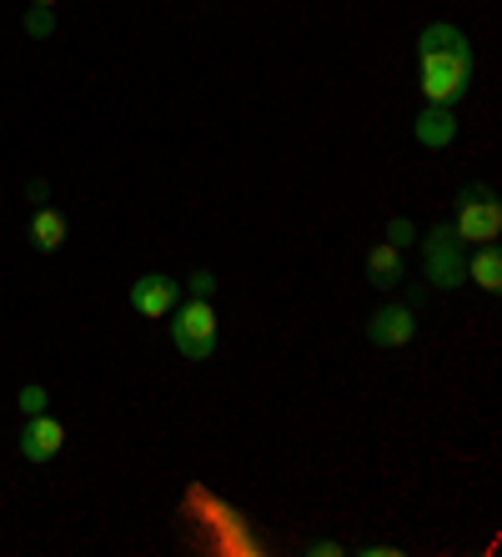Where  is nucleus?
I'll list each match as a JSON object with an SVG mask.
<instances>
[{
    "mask_svg": "<svg viewBox=\"0 0 502 557\" xmlns=\"http://www.w3.org/2000/svg\"><path fill=\"white\" fill-rule=\"evenodd\" d=\"M171 342L186 362H207L211 351H217V311L211 301L201 297H186L171 307Z\"/></svg>",
    "mask_w": 502,
    "mask_h": 557,
    "instance_id": "1",
    "label": "nucleus"
},
{
    "mask_svg": "<svg viewBox=\"0 0 502 557\" xmlns=\"http://www.w3.org/2000/svg\"><path fill=\"white\" fill-rule=\"evenodd\" d=\"M452 232H457V242H463V247H488V242H498V232H502L498 196H492L488 186H467V191L457 196Z\"/></svg>",
    "mask_w": 502,
    "mask_h": 557,
    "instance_id": "2",
    "label": "nucleus"
},
{
    "mask_svg": "<svg viewBox=\"0 0 502 557\" xmlns=\"http://www.w3.org/2000/svg\"><path fill=\"white\" fill-rule=\"evenodd\" d=\"M467 86H473V46H467V51L423 55V96H427L432 106L463 101Z\"/></svg>",
    "mask_w": 502,
    "mask_h": 557,
    "instance_id": "3",
    "label": "nucleus"
},
{
    "mask_svg": "<svg viewBox=\"0 0 502 557\" xmlns=\"http://www.w3.org/2000/svg\"><path fill=\"white\" fill-rule=\"evenodd\" d=\"M423 261H427V282L432 286H442V292L467 286V247L457 242L452 221H442V226H432L423 236Z\"/></svg>",
    "mask_w": 502,
    "mask_h": 557,
    "instance_id": "4",
    "label": "nucleus"
},
{
    "mask_svg": "<svg viewBox=\"0 0 502 557\" xmlns=\"http://www.w3.org/2000/svg\"><path fill=\"white\" fill-rule=\"evenodd\" d=\"M176 297H181V286L171 282V276H161V272H146V276H136V282H131V311H136V317H146V322L171 317Z\"/></svg>",
    "mask_w": 502,
    "mask_h": 557,
    "instance_id": "5",
    "label": "nucleus"
},
{
    "mask_svg": "<svg viewBox=\"0 0 502 557\" xmlns=\"http://www.w3.org/2000/svg\"><path fill=\"white\" fill-rule=\"evenodd\" d=\"M417 337V317L407 301H387V307L372 311V322H367V342L372 347H407Z\"/></svg>",
    "mask_w": 502,
    "mask_h": 557,
    "instance_id": "6",
    "label": "nucleus"
},
{
    "mask_svg": "<svg viewBox=\"0 0 502 557\" xmlns=\"http://www.w3.org/2000/svg\"><path fill=\"white\" fill-rule=\"evenodd\" d=\"M61 447H65V428L51 412L26 417V428H21V457H26V462H51Z\"/></svg>",
    "mask_w": 502,
    "mask_h": 557,
    "instance_id": "7",
    "label": "nucleus"
},
{
    "mask_svg": "<svg viewBox=\"0 0 502 557\" xmlns=\"http://www.w3.org/2000/svg\"><path fill=\"white\" fill-rule=\"evenodd\" d=\"M413 136H417L423 146H432V151L452 146V141H457V116H452V106H432V101H427L423 111H417Z\"/></svg>",
    "mask_w": 502,
    "mask_h": 557,
    "instance_id": "8",
    "label": "nucleus"
},
{
    "mask_svg": "<svg viewBox=\"0 0 502 557\" xmlns=\"http://www.w3.org/2000/svg\"><path fill=\"white\" fill-rule=\"evenodd\" d=\"M467 282L477 286V292H502V251L498 242H488V247H467Z\"/></svg>",
    "mask_w": 502,
    "mask_h": 557,
    "instance_id": "9",
    "label": "nucleus"
},
{
    "mask_svg": "<svg viewBox=\"0 0 502 557\" xmlns=\"http://www.w3.org/2000/svg\"><path fill=\"white\" fill-rule=\"evenodd\" d=\"M65 236H71V221L56 207H36V216H30V247L51 257V251L65 247Z\"/></svg>",
    "mask_w": 502,
    "mask_h": 557,
    "instance_id": "10",
    "label": "nucleus"
},
{
    "mask_svg": "<svg viewBox=\"0 0 502 557\" xmlns=\"http://www.w3.org/2000/svg\"><path fill=\"white\" fill-rule=\"evenodd\" d=\"M367 282H372L377 292H392V286L402 282V251L392 247V242H377V247L367 251Z\"/></svg>",
    "mask_w": 502,
    "mask_h": 557,
    "instance_id": "11",
    "label": "nucleus"
},
{
    "mask_svg": "<svg viewBox=\"0 0 502 557\" xmlns=\"http://www.w3.org/2000/svg\"><path fill=\"white\" fill-rule=\"evenodd\" d=\"M442 51H467V36L457 26H448V21H438V26H427L417 36V55H442Z\"/></svg>",
    "mask_w": 502,
    "mask_h": 557,
    "instance_id": "12",
    "label": "nucleus"
},
{
    "mask_svg": "<svg viewBox=\"0 0 502 557\" xmlns=\"http://www.w3.org/2000/svg\"><path fill=\"white\" fill-rule=\"evenodd\" d=\"M15 407H21V417H40L46 407H51V392L40 387V382H26V387H21V397H15Z\"/></svg>",
    "mask_w": 502,
    "mask_h": 557,
    "instance_id": "13",
    "label": "nucleus"
},
{
    "mask_svg": "<svg viewBox=\"0 0 502 557\" xmlns=\"http://www.w3.org/2000/svg\"><path fill=\"white\" fill-rule=\"evenodd\" d=\"M21 26H26L36 40L56 36V15H51V5H30V11H26V21H21Z\"/></svg>",
    "mask_w": 502,
    "mask_h": 557,
    "instance_id": "14",
    "label": "nucleus"
},
{
    "mask_svg": "<svg viewBox=\"0 0 502 557\" xmlns=\"http://www.w3.org/2000/svg\"><path fill=\"white\" fill-rule=\"evenodd\" d=\"M387 242H392V247H413V242H417V226H413V221H407V216H392V226H387Z\"/></svg>",
    "mask_w": 502,
    "mask_h": 557,
    "instance_id": "15",
    "label": "nucleus"
},
{
    "mask_svg": "<svg viewBox=\"0 0 502 557\" xmlns=\"http://www.w3.org/2000/svg\"><path fill=\"white\" fill-rule=\"evenodd\" d=\"M211 292H217V276H211V272H192V282H186V297L211 301Z\"/></svg>",
    "mask_w": 502,
    "mask_h": 557,
    "instance_id": "16",
    "label": "nucleus"
},
{
    "mask_svg": "<svg viewBox=\"0 0 502 557\" xmlns=\"http://www.w3.org/2000/svg\"><path fill=\"white\" fill-rule=\"evenodd\" d=\"M311 553H317V557H342L347 547H342V543H311Z\"/></svg>",
    "mask_w": 502,
    "mask_h": 557,
    "instance_id": "17",
    "label": "nucleus"
},
{
    "mask_svg": "<svg viewBox=\"0 0 502 557\" xmlns=\"http://www.w3.org/2000/svg\"><path fill=\"white\" fill-rule=\"evenodd\" d=\"M30 5H56V0H30Z\"/></svg>",
    "mask_w": 502,
    "mask_h": 557,
    "instance_id": "18",
    "label": "nucleus"
}]
</instances>
